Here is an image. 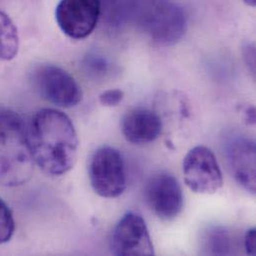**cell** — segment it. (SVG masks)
<instances>
[{"label":"cell","instance_id":"277c9868","mask_svg":"<svg viewBox=\"0 0 256 256\" xmlns=\"http://www.w3.org/2000/svg\"><path fill=\"white\" fill-rule=\"evenodd\" d=\"M89 178L98 196L106 198L120 196L127 188L126 164L122 154L108 146L98 148L89 164Z\"/></svg>","mask_w":256,"mask_h":256},{"label":"cell","instance_id":"6da1fadb","mask_svg":"<svg viewBox=\"0 0 256 256\" xmlns=\"http://www.w3.org/2000/svg\"><path fill=\"white\" fill-rule=\"evenodd\" d=\"M27 132L34 162L45 174L59 176L73 168L79 140L66 114L55 109H41L33 116Z\"/></svg>","mask_w":256,"mask_h":256},{"label":"cell","instance_id":"5bb4252c","mask_svg":"<svg viewBox=\"0 0 256 256\" xmlns=\"http://www.w3.org/2000/svg\"><path fill=\"white\" fill-rule=\"evenodd\" d=\"M103 10L111 25H118L130 13H134L138 1L136 0H100Z\"/></svg>","mask_w":256,"mask_h":256},{"label":"cell","instance_id":"ffe728a7","mask_svg":"<svg viewBox=\"0 0 256 256\" xmlns=\"http://www.w3.org/2000/svg\"><path fill=\"white\" fill-rule=\"evenodd\" d=\"M244 2L250 7H254L256 4V0H244Z\"/></svg>","mask_w":256,"mask_h":256},{"label":"cell","instance_id":"9c48e42d","mask_svg":"<svg viewBox=\"0 0 256 256\" xmlns=\"http://www.w3.org/2000/svg\"><path fill=\"white\" fill-rule=\"evenodd\" d=\"M111 250L115 256H154L148 226L140 214L128 212L120 220L113 232Z\"/></svg>","mask_w":256,"mask_h":256},{"label":"cell","instance_id":"ac0fdd59","mask_svg":"<svg viewBox=\"0 0 256 256\" xmlns=\"http://www.w3.org/2000/svg\"><path fill=\"white\" fill-rule=\"evenodd\" d=\"M256 230L252 228L246 232L244 236V248L250 256L256 254Z\"/></svg>","mask_w":256,"mask_h":256},{"label":"cell","instance_id":"2e32d148","mask_svg":"<svg viewBox=\"0 0 256 256\" xmlns=\"http://www.w3.org/2000/svg\"><path fill=\"white\" fill-rule=\"evenodd\" d=\"M124 92L119 89L107 90L100 95V103L105 107H115L118 106L124 99Z\"/></svg>","mask_w":256,"mask_h":256},{"label":"cell","instance_id":"ba28073f","mask_svg":"<svg viewBox=\"0 0 256 256\" xmlns=\"http://www.w3.org/2000/svg\"><path fill=\"white\" fill-rule=\"evenodd\" d=\"M100 15V0H60L55 10L62 32L76 40L84 39L94 31Z\"/></svg>","mask_w":256,"mask_h":256},{"label":"cell","instance_id":"7c38bea8","mask_svg":"<svg viewBox=\"0 0 256 256\" xmlns=\"http://www.w3.org/2000/svg\"><path fill=\"white\" fill-rule=\"evenodd\" d=\"M19 51L18 30L12 19L0 10V61L13 60Z\"/></svg>","mask_w":256,"mask_h":256},{"label":"cell","instance_id":"5b68a950","mask_svg":"<svg viewBox=\"0 0 256 256\" xmlns=\"http://www.w3.org/2000/svg\"><path fill=\"white\" fill-rule=\"evenodd\" d=\"M35 90L46 101L62 107L72 108L82 101V90L77 81L64 69L55 65H41L32 74Z\"/></svg>","mask_w":256,"mask_h":256},{"label":"cell","instance_id":"9a60e30c","mask_svg":"<svg viewBox=\"0 0 256 256\" xmlns=\"http://www.w3.org/2000/svg\"><path fill=\"white\" fill-rule=\"evenodd\" d=\"M15 232V220L9 206L0 198V244L8 242Z\"/></svg>","mask_w":256,"mask_h":256},{"label":"cell","instance_id":"52a82bcc","mask_svg":"<svg viewBox=\"0 0 256 256\" xmlns=\"http://www.w3.org/2000/svg\"><path fill=\"white\" fill-rule=\"evenodd\" d=\"M144 200L150 210L164 222L174 220L184 208L182 186L176 178L166 172H156L148 180Z\"/></svg>","mask_w":256,"mask_h":256},{"label":"cell","instance_id":"7a4b0ae2","mask_svg":"<svg viewBox=\"0 0 256 256\" xmlns=\"http://www.w3.org/2000/svg\"><path fill=\"white\" fill-rule=\"evenodd\" d=\"M33 172L34 160L23 119L12 110L0 109V186L25 184Z\"/></svg>","mask_w":256,"mask_h":256},{"label":"cell","instance_id":"30bf717a","mask_svg":"<svg viewBox=\"0 0 256 256\" xmlns=\"http://www.w3.org/2000/svg\"><path fill=\"white\" fill-rule=\"evenodd\" d=\"M228 160L236 180L246 190L256 192V142L244 136L234 138L226 146Z\"/></svg>","mask_w":256,"mask_h":256},{"label":"cell","instance_id":"e0dca14e","mask_svg":"<svg viewBox=\"0 0 256 256\" xmlns=\"http://www.w3.org/2000/svg\"><path fill=\"white\" fill-rule=\"evenodd\" d=\"M87 67L92 71V73L103 74L108 70V62L105 58L93 56L88 59Z\"/></svg>","mask_w":256,"mask_h":256},{"label":"cell","instance_id":"d6986e66","mask_svg":"<svg viewBox=\"0 0 256 256\" xmlns=\"http://www.w3.org/2000/svg\"><path fill=\"white\" fill-rule=\"evenodd\" d=\"M244 58L246 61V64L248 65L252 73L254 74V68H256V50L254 45H248L244 48Z\"/></svg>","mask_w":256,"mask_h":256},{"label":"cell","instance_id":"8fae6325","mask_svg":"<svg viewBox=\"0 0 256 256\" xmlns=\"http://www.w3.org/2000/svg\"><path fill=\"white\" fill-rule=\"evenodd\" d=\"M158 115L146 108H136L123 119L122 130L126 140L132 144H146L156 140L162 132Z\"/></svg>","mask_w":256,"mask_h":256},{"label":"cell","instance_id":"3957f363","mask_svg":"<svg viewBox=\"0 0 256 256\" xmlns=\"http://www.w3.org/2000/svg\"><path fill=\"white\" fill-rule=\"evenodd\" d=\"M136 13L142 29L150 38L162 45H172L180 41L188 27L182 8L170 2L144 3L138 1Z\"/></svg>","mask_w":256,"mask_h":256},{"label":"cell","instance_id":"4fadbf2b","mask_svg":"<svg viewBox=\"0 0 256 256\" xmlns=\"http://www.w3.org/2000/svg\"><path fill=\"white\" fill-rule=\"evenodd\" d=\"M204 248L210 256H228L232 252L230 234L222 228H210L204 238Z\"/></svg>","mask_w":256,"mask_h":256},{"label":"cell","instance_id":"8992f818","mask_svg":"<svg viewBox=\"0 0 256 256\" xmlns=\"http://www.w3.org/2000/svg\"><path fill=\"white\" fill-rule=\"evenodd\" d=\"M186 186L200 194H214L224 186V176L214 154L206 146L192 148L182 162Z\"/></svg>","mask_w":256,"mask_h":256}]
</instances>
